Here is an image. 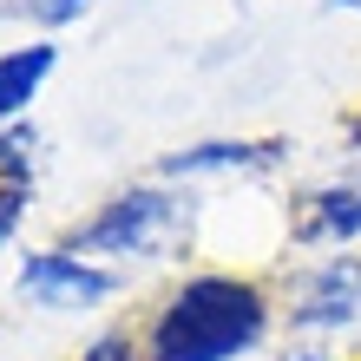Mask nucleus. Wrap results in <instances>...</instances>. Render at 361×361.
Here are the masks:
<instances>
[{"mask_svg": "<svg viewBox=\"0 0 361 361\" xmlns=\"http://www.w3.org/2000/svg\"><path fill=\"white\" fill-rule=\"evenodd\" d=\"M269 329V302L243 276H197L152 322V361H237Z\"/></svg>", "mask_w": 361, "mask_h": 361, "instance_id": "obj_1", "label": "nucleus"}, {"mask_svg": "<svg viewBox=\"0 0 361 361\" xmlns=\"http://www.w3.org/2000/svg\"><path fill=\"white\" fill-rule=\"evenodd\" d=\"M171 217H178L171 197H158V190H125V197H112L73 243L79 250H99V257H145V250L164 243Z\"/></svg>", "mask_w": 361, "mask_h": 361, "instance_id": "obj_2", "label": "nucleus"}, {"mask_svg": "<svg viewBox=\"0 0 361 361\" xmlns=\"http://www.w3.org/2000/svg\"><path fill=\"white\" fill-rule=\"evenodd\" d=\"M20 289H27L39 309H86V302H99V295H112V276L79 263V257L39 250V257L20 263Z\"/></svg>", "mask_w": 361, "mask_h": 361, "instance_id": "obj_3", "label": "nucleus"}, {"mask_svg": "<svg viewBox=\"0 0 361 361\" xmlns=\"http://www.w3.org/2000/svg\"><path fill=\"white\" fill-rule=\"evenodd\" d=\"M295 322L302 329H342L361 322V257H335L322 263L295 295Z\"/></svg>", "mask_w": 361, "mask_h": 361, "instance_id": "obj_4", "label": "nucleus"}, {"mask_svg": "<svg viewBox=\"0 0 361 361\" xmlns=\"http://www.w3.org/2000/svg\"><path fill=\"white\" fill-rule=\"evenodd\" d=\"M361 230V184H342V190H315L309 210H302V237H329L342 243Z\"/></svg>", "mask_w": 361, "mask_h": 361, "instance_id": "obj_5", "label": "nucleus"}, {"mask_svg": "<svg viewBox=\"0 0 361 361\" xmlns=\"http://www.w3.org/2000/svg\"><path fill=\"white\" fill-rule=\"evenodd\" d=\"M53 73V47H20L0 59V118L27 112V99L39 92V79Z\"/></svg>", "mask_w": 361, "mask_h": 361, "instance_id": "obj_6", "label": "nucleus"}, {"mask_svg": "<svg viewBox=\"0 0 361 361\" xmlns=\"http://www.w3.org/2000/svg\"><path fill=\"white\" fill-rule=\"evenodd\" d=\"M276 158V145H197V152H178V158H164V171L171 178H190V171H230V164H269Z\"/></svg>", "mask_w": 361, "mask_h": 361, "instance_id": "obj_7", "label": "nucleus"}, {"mask_svg": "<svg viewBox=\"0 0 361 361\" xmlns=\"http://www.w3.org/2000/svg\"><path fill=\"white\" fill-rule=\"evenodd\" d=\"M27 164H33V132L27 125H13V132H0V178H27Z\"/></svg>", "mask_w": 361, "mask_h": 361, "instance_id": "obj_8", "label": "nucleus"}, {"mask_svg": "<svg viewBox=\"0 0 361 361\" xmlns=\"http://www.w3.org/2000/svg\"><path fill=\"white\" fill-rule=\"evenodd\" d=\"M13 224H20V190H13V184H0V243L13 237Z\"/></svg>", "mask_w": 361, "mask_h": 361, "instance_id": "obj_9", "label": "nucleus"}, {"mask_svg": "<svg viewBox=\"0 0 361 361\" xmlns=\"http://www.w3.org/2000/svg\"><path fill=\"white\" fill-rule=\"evenodd\" d=\"M86 361H132V342H125V335H105V342H92Z\"/></svg>", "mask_w": 361, "mask_h": 361, "instance_id": "obj_10", "label": "nucleus"}, {"mask_svg": "<svg viewBox=\"0 0 361 361\" xmlns=\"http://www.w3.org/2000/svg\"><path fill=\"white\" fill-rule=\"evenodd\" d=\"M27 7H33L39 20H73L79 7H86V0H27Z\"/></svg>", "mask_w": 361, "mask_h": 361, "instance_id": "obj_11", "label": "nucleus"}, {"mask_svg": "<svg viewBox=\"0 0 361 361\" xmlns=\"http://www.w3.org/2000/svg\"><path fill=\"white\" fill-rule=\"evenodd\" d=\"M335 7H361V0H335Z\"/></svg>", "mask_w": 361, "mask_h": 361, "instance_id": "obj_12", "label": "nucleus"}, {"mask_svg": "<svg viewBox=\"0 0 361 361\" xmlns=\"http://www.w3.org/2000/svg\"><path fill=\"white\" fill-rule=\"evenodd\" d=\"M302 361H322V355H302Z\"/></svg>", "mask_w": 361, "mask_h": 361, "instance_id": "obj_13", "label": "nucleus"}, {"mask_svg": "<svg viewBox=\"0 0 361 361\" xmlns=\"http://www.w3.org/2000/svg\"><path fill=\"white\" fill-rule=\"evenodd\" d=\"M355 138H361V132H355Z\"/></svg>", "mask_w": 361, "mask_h": 361, "instance_id": "obj_14", "label": "nucleus"}]
</instances>
